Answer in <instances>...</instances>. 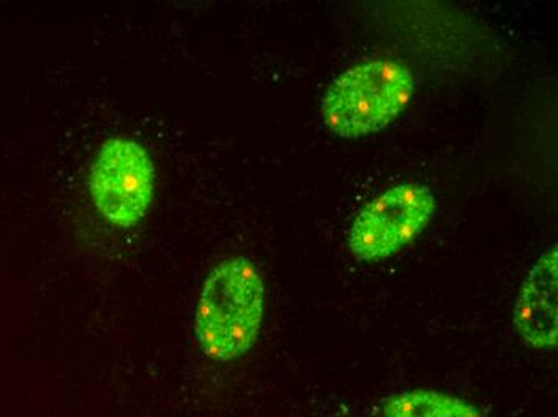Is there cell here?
<instances>
[{
  "label": "cell",
  "mask_w": 558,
  "mask_h": 417,
  "mask_svg": "<svg viewBox=\"0 0 558 417\" xmlns=\"http://www.w3.org/2000/svg\"><path fill=\"white\" fill-rule=\"evenodd\" d=\"M265 317V281L250 257L217 263L204 280L195 308L201 352L216 363H233L250 354Z\"/></svg>",
  "instance_id": "1"
},
{
  "label": "cell",
  "mask_w": 558,
  "mask_h": 417,
  "mask_svg": "<svg viewBox=\"0 0 558 417\" xmlns=\"http://www.w3.org/2000/svg\"><path fill=\"white\" fill-rule=\"evenodd\" d=\"M416 91L407 64L371 60L340 74L326 90L322 118L340 138L356 140L389 127L404 113Z\"/></svg>",
  "instance_id": "2"
},
{
  "label": "cell",
  "mask_w": 558,
  "mask_h": 417,
  "mask_svg": "<svg viewBox=\"0 0 558 417\" xmlns=\"http://www.w3.org/2000/svg\"><path fill=\"white\" fill-rule=\"evenodd\" d=\"M437 212L430 186L400 183L371 199L350 225L349 249L360 262L377 263L410 246Z\"/></svg>",
  "instance_id": "3"
},
{
  "label": "cell",
  "mask_w": 558,
  "mask_h": 417,
  "mask_svg": "<svg viewBox=\"0 0 558 417\" xmlns=\"http://www.w3.org/2000/svg\"><path fill=\"white\" fill-rule=\"evenodd\" d=\"M151 156L137 140L114 137L101 145L92 162L88 189L100 216L131 229L142 222L155 198Z\"/></svg>",
  "instance_id": "4"
},
{
  "label": "cell",
  "mask_w": 558,
  "mask_h": 417,
  "mask_svg": "<svg viewBox=\"0 0 558 417\" xmlns=\"http://www.w3.org/2000/svg\"><path fill=\"white\" fill-rule=\"evenodd\" d=\"M513 328L534 351H556L558 342V247L541 254L517 297Z\"/></svg>",
  "instance_id": "5"
},
{
  "label": "cell",
  "mask_w": 558,
  "mask_h": 417,
  "mask_svg": "<svg viewBox=\"0 0 558 417\" xmlns=\"http://www.w3.org/2000/svg\"><path fill=\"white\" fill-rule=\"evenodd\" d=\"M380 417H486L469 400L432 389H410L380 402Z\"/></svg>",
  "instance_id": "6"
}]
</instances>
